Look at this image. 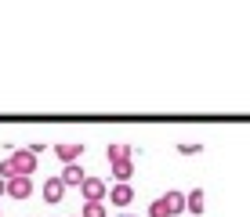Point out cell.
<instances>
[{
    "label": "cell",
    "mask_w": 250,
    "mask_h": 217,
    "mask_svg": "<svg viewBox=\"0 0 250 217\" xmlns=\"http://www.w3.org/2000/svg\"><path fill=\"white\" fill-rule=\"evenodd\" d=\"M7 192V181H0V196H4Z\"/></svg>",
    "instance_id": "cell-15"
},
{
    "label": "cell",
    "mask_w": 250,
    "mask_h": 217,
    "mask_svg": "<svg viewBox=\"0 0 250 217\" xmlns=\"http://www.w3.org/2000/svg\"><path fill=\"white\" fill-rule=\"evenodd\" d=\"M80 217H109V210H105V203H83Z\"/></svg>",
    "instance_id": "cell-12"
},
{
    "label": "cell",
    "mask_w": 250,
    "mask_h": 217,
    "mask_svg": "<svg viewBox=\"0 0 250 217\" xmlns=\"http://www.w3.org/2000/svg\"><path fill=\"white\" fill-rule=\"evenodd\" d=\"M105 156H109V159H131V145H124V141H120V145H109V149H105Z\"/></svg>",
    "instance_id": "cell-11"
},
{
    "label": "cell",
    "mask_w": 250,
    "mask_h": 217,
    "mask_svg": "<svg viewBox=\"0 0 250 217\" xmlns=\"http://www.w3.org/2000/svg\"><path fill=\"white\" fill-rule=\"evenodd\" d=\"M80 192H83L87 203H105V199H109V185H105L102 178H83Z\"/></svg>",
    "instance_id": "cell-1"
},
{
    "label": "cell",
    "mask_w": 250,
    "mask_h": 217,
    "mask_svg": "<svg viewBox=\"0 0 250 217\" xmlns=\"http://www.w3.org/2000/svg\"><path fill=\"white\" fill-rule=\"evenodd\" d=\"M203 206H207V196H203V188H192V192L185 196V210L200 217V214H203Z\"/></svg>",
    "instance_id": "cell-9"
},
{
    "label": "cell",
    "mask_w": 250,
    "mask_h": 217,
    "mask_svg": "<svg viewBox=\"0 0 250 217\" xmlns=\"http://www.w3.org/2000/svg\"><path fill=\"white\" fill-rule=\"evenodd\" d=\"M109 203L120 206V210H124V206H131V203H134V188H131V185H113V188H109Z\"/></svg>",
    "instance_id": "cell-4"
},
{
    "label": "cell",
    "mask_w": 250,
    "mask_h": 217,
    "mask_svg": "<svg viewBox=\"0 0 250 217\" xmlns=\"http://www.w3.org/2000/svg\"><path fill=\"white\" fill-rule=\"evenodd\" d=\"M200 149H203V145H200V141H196V145H192V141H185V145H178V152H182V156H196V152H200Z\"/></svg>",
    "instance_id": "cell-14"
},
{
    "label": "cell",
    "mask_w": 250,
    "mask_h": 217,
    "mask_svg": "<svg viewBox=\"0 0 250 217\" xmlns=\"http://www.w3.org/2000/svg\"><path fill=\"white\" fill-rule=\"evenodd\" d=\"M116 217H131V214H116Z\"/></svg>",
    "instance_id": "cell-16"
},
{
    "label": "cell",
    "mask_w": 250,
    "mask_h": 217,
    "mask_svg": "<svg viewBox=\"0 0 250 217\" xmlns=\"http://www.w3.org/2000/svg\"><path fill=\"white\" fill-rule=\"evenodd\" d=\"M131 174H134V159H116V163H113L116 185H127V181H131Z\"/></svg>",
    "instance_id": "cell-10"
},
{
    "label": "cell",
    "mask_w": 250,
    "mask_h": 217,
    "mask_svg": "<svg viewBox=\"0 0 250 217\" xmlns=\"http://www.w3.org/2000/svg\"><path fill=\"white\" fill-rule=\"evenodd\" d=\"M7 196L11 199H29L33 196V181L29 178H11L7 181Z\"/></svg>",
    "instance_id": "cell-5"
},
{
    "label": "cell",
    "mask_w": 250,
    "mask_h": 217,
    "mask_svg": "<svg viewBox=\"0 0 250 217\" xmlns=\"http://www.w3.org/2000/svg\"><path fill=\"white\" fill-rule=\"evenodd\" d=\"M44 199H47V203H62V199H65L62 178H47V181H44Z\"/></svg>",
    "instance_id": "cell-6"
},
{
    "label": "cell",
    "mask_w": 250,
    "mask_h": 217,
    "mask_svg": "<svg viewBox=\"0 0 250 217\" xmlns=\"http://www.w3.org/2000/svg\"><path fill=\"white\" fill-rule=\"evenodd\" d=\"M83 178H87V174L80 170V163H69V167L62 170V185H65V188H80Z\"/></svg>",
    "instance_id": "cell-7"
},
{
    "label": "cell",
    "mask_w": 250,
    "mask_h": 217,
    "mask_svg": "<svg viewBox=\"0 0 250 217\" xmlns=\"http://www.w3.org/2000/svg\"><path fill=\"white\" fill-rule=\"evenodd\" d=\"M11 163H15V174H19V178H29V174L37 170V156H33L29 149L11 152Z\"/></svg>",
    "instance_id": "cell-2"
},
{
    "label": "cell",
    "mask_w": 250,
    "mask_h": 217,
    "mask_svg": "<svg viewBox=\"0 0 250 217\" xmlns=\"http://www.w3.org/2000/svg\"><path fill=\"white\" fill-rule=\"evenodd\" d=\"M149 217H170L167 203H163V199H152V203H149Z\"/></svg>",
    "instance_id": "cell-13"
},
{
    "label": "cell",
    "mask_w": 250,
    "mask_h": 217,
    "mask_svg": "<svg viewBox=\"0 0 250 217\" xmlns=\"http://www.w3.org/2000/svg\"><path fill=\"white\" fill-rule=\"evenodd\" d=\"M55 156L69 167V163H76L83 156V141H62V145H55Z\"/></svg>",
    "instance_id": "cell-3"
},
{
    "label": "cell",
    "mask_w": 250,
    "mask_h": 217,
    "mask_svg": "<svg viewBox=\"0 0 250 217\" xmlns=\"http://www.w3.org/2000/svg\"><path fill=\"white\" fill-rule=\"evenodd\" d=\"M160 199L167 203V214H170V217L185 214V196H182V192H174V188H170V192H167V196H160Z\"/></svg>",
    "instance_id": "cell-8"
}]
</instances>
